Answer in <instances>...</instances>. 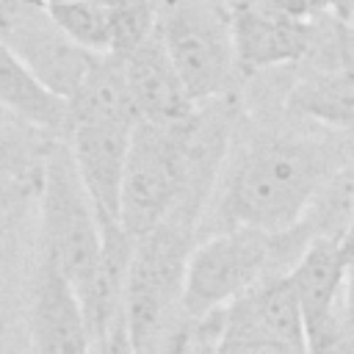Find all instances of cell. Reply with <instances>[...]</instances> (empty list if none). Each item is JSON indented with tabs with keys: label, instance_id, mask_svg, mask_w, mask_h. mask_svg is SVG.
Wrapping results in <instances>:
<instances>
[{
	"label": "cell",
	"instance_id": "28",
	"mask_svg": "<svg viewBox=\"0 0 354 354\" xmlns=\"http://www.w3.org/2000/svg\"><path fill=\"white\" fill-rule=\"evenodd\" d=\"M108 11H113V8H124V6H133V3H138V0H100Z\"/></svg>",
	"mask_w": 354,
	"mask_h": 354
},
{
	"label": "cell",
	"instance_id": "3",
	"mask_svg": "<svg viewBox=\"0 0 354 354\" xmlns=\"http://www.w3.org/2000/svg\"><path fill=\"white\" fill-rule=\"evenodd\" d=\"M199 224L202 218L196 213L171 207L160 224L133 238L124 315L138 354H144L183 310L185 268L199 241Z\"/></svg>",
	"mask_w": 354,
	"mask_h": 354
},
{
	"label": "cell",
	"instance_id": "16",
	"mask_svg": "<svg viewBox=\"0 0 354 354\" xmlns=\"http://www.w3.org/2000/svg\"><path fill=\"white\" fill-rule=\"evenodd\" d=\"M0 105L28 130L44 138H66L69 102L53 94L19 58L0 41Z\"/></svg>",
	"mask_w": 354,
	"mask_h": 354
},
{
	"label": "cell",
	"instance_id": "5",
	"mask_svg": "<svg viewBox=\"0 0 354 354\" xmlns=\"http://www.w3.org/2000/svg\"><path fill=\"white\" fill-rule=\"evenodd\" d=\"M39 252L50 254L77 290L97 266L102 227L64 138H50L39 169Z\"/></svg>",
	"mask_w": 354,
	"mask_h": 354
},
{
	"label": "cell",
	"instance_id": "2",
	"mask_svg": "<svg viewBox=\"0 0 354 354\" xmlns=\"http://www.w3.org/2000/svg\"><path fill=\"white\" fill-rule=\"evenodd\" d=\"M310 241L301 224L279 232L230 227L199 238L185 268L183 310L191 315L224 310L257 282L288 274Z\"/></svg>",
	"mask_w": 354,
	"mask_h": 354
},
{
	"label": "cell",
	"instance_id": "23",
	"mask_svg": "<svg viewBox=\"0 0 354 354\" xmlns=\"http://www.w3.org/2000/svg\"><path fill=\"white\" fill-rule=\"evenodd\" d=\"M271 6H277L279 11H285L288 17H296V19H321L326 14H332L335 8V0H268Z\"/></svg>",
	"mask_w": 354,
	"mask_h": 354
},
{
	"label": "cell",
	"instance_id": "6",
	"mask_svg": "<svg viewBox=\"0 0 354 354\" xmlns=\"http://www.w3.org/2000/svg\"><path fill=\"white\" fill-rule=\"evenodd\" d=\"M185 185L180 124L160 127L138 122L133 127L122 174L119 224L130 238L149 232L177 205Z\"/></svg>",
	"mask_w": 354,
	"mask_h": 354
},
{
	"label": "cell",
	"instance_id": "25",
	"mask_svg": "<svg viewBox=\"0 0 354 354\" xmlns=\"http://www.w3.org/2000/svg\"><path fill=\"white\" fill-rule=\"evenodd\" d=\"M340 58H343V66L354 75V25L351 22H340Z\"/></svg>",
	"mask_w": 354,
	"mask_h": 354
},
{
	"label": "cell",
	"instance_id": "1",
	"mask_svg": "<svg viewBox=\"0 0 354 354\" xmlns=\"http://www.w3.org/2000/svg\"><path fill=\"white\" fill-rule=\"evenodd\" d=\"M354 155V133H335L285 111H241L199 238L257 227L268 232L301 221L318 185Z\"/></svg>",
	"mask_w": 354,
	"mask_h": 354
},
{
	"label": "cell",
	"instance_id": "18",
	"mask_svg": "<svg viewBox=\"0 0 354 354\" xmlns=\"http://www.w3.org/2000/svg\"><path fill=\"white\" fill-rule=\"evenodd\" d=\"M307 235L340 241L354 224V155L346 158L315 191L307 213L299 221Z\"/></svg>",
	"mask_w": 354,
	"mask_h": 354
},
{
	"label": "cell",
	"instance_id": "15",
	"mask_svg": "<svg viewBox=\"0 0 354 354\" xmlns=\"http://www.w3.org/2000/svg\"><path fill=\"white\" fill-rule=\"evenodd\" d=\"M100 227H102V246L97 266L91 268L88 279L75 290L91 340L100 337L124 313V290H127V274L133 257V238L122 230L119 221H100Z\"/></svg>",
	"mask_w": 354,
	"mask_h": 354
},
{
	"label": "cell",
	"instance_id": "11",
	"mask_svg": "<svg viewBox=\"0 0 354 354\" xmlns=\"http://www.w3.org/2000/svg\"><path fill=\"white\" fill-rule=\"evenodd\" d=\"M133 127L136 124L83 122L72 124L64 138L100 221H119L122 174L127 163Z\"/></svg>",
	"mask_w": 354,
	"mask_h": 354
},
{
	"label": "cell",
	"instance_id": "22",
	"mask_svg": "<svg viewBox=\"0 0 354 354\" xmlns=\"http://www.w3.org/2000/svg\"><path fill=\"white\" fill-rule=\"evenodd\" d=\"M218 354H307V348L277 343V340H232V337H224Z\"/></svg>",
	"mask_w": 354,
	"mask_h": 354
},
{
	"label": "cell",
	"instance_id": "26",
	"mask_svg": "<svg viewBox=\"0 0 354 354\" xmlns=\"http://www.w3.org/2000/svg\"><path fill=\"white\" fill-rule=\"evenodd\" d=\"M315 354H354V335H343V337H337L335 343L318 348Z\"/></svg>",
	"mask_w": 354,
	"mask_h": 354
},
{
	"label": "cell",
	"instance_id": "8",
	"mask_svg": "<svg viewBox=\"0 0 354 354\" xmlns=\"http://www.w3.org/2000/svg\"><path fill=\"white\" fill-rule=\"evenodd\" d=\"M3 44L17 53V58L58 97L69 102V97L83 83L88 66L94 64V53L75 44L53 19L44 0L28 6L17 22L3 36Z\"/></svg>",
	"mask_w": 354,
	"mask_h": 354
},
{
	"label": "cell",
	"instance_id": "13",
	"mask_svg": "<svg viewBox=\"0 0 354 354\" xmlns=\"http://www.w3.org/2000/svg\"><path fill=\"white\" fill-rule=\"evenodd\" d=\"M224 337L232 340H277L307 348L304 318L296 290L282 277H268L227 304Z\"/></svg>",
	"mask_w": 354,
	"mask_h": 354
},
{
	"label": "cell",
	"instance_id": "17",
	"mask_svg": "<svg viewBox=\"0 0 354 354\" xmlns=\"http://www.w3.org/2000/svg\"><path fill=\"white\" fill-rule=\"evenodd\" d=\"M83 122L138 124L124 64L113 53L97 55L77 91L69 97V127Z\"/></svg>",
	"mask_w": 354,
	"mask_h": 354
},
{
	"label": "cell",
	"instance_id": "7",
	"mask_svg": "<svg viewBox=\"0 0 354 354\" xmlns=\"http://www.w3.org/2000/svg\"><path fill=\"white\" fill-rule=\"evenodd\" d=\"M241 77L301 64L315 36V19H296L268 0H227Z\"/></svg>",
	"mask_w": 354,
	"mask_h": 354
},
{
	"label": "cell",
	"instance_id": "19",
	"mask_svg": "<svg viewBox=\"0 0 354 354\" xmlns=\"http://www.w3.org/2000/svg\"><path fill=\"white\" fill-rule=\"evenodd\" d=\"M47 8L75 44L94 55L111 53V14L100 0H64Z\"/></svg>",
	"mask_w": 354,
	"mask_h": 354
},
{
	"label": "cell",
	"instance_id": "9",
	"mask_svg": "<svg viewBox=\"0 0 354 354\" xmlns=\"http://www.w3.org/2000/svg\"><path fill=\"white\" fill-rule=\"evenodd\" d=\"M346 277V254L343 243L332 238H315L288 271V279L296 290L304 335H307V354L335 343L337 337L348 335L340 321V293Z\"/></svg>",
	"mask_w": 354,
	"mask_h": 354
},
{
	"label": "cell",
	"instance_id": "4",
	"mask_svg": "<svg viewBox=\"0 0 354 354\" xmlns=\"http://www.w3.org/2000/svg\"><path fill=\"white\" fill-rule=\"evenodd\" d=\"M158 36L191 100L210 102L241 91L227 0H155Z\"/></svg>",
	"mask_w": 354,
	"mask_h": 354
},
{
	"label": "cell",
	"instance_id": "14",
	"mask_svg": "<svg viewBox=\"0 0 354 354\" xmlns=\"http://www.w3.org/2000/svg\"><path fill=\"white\" fill-rule=\"evenodd\" d=\"M285 113L335 133H354V75L343 61H301L290 66Z\"/></svg>",
	"mask_w": 354,
	"mask_h": 354
},
{
	"label": "cell",
	"instance_id": "27",
	"mask_svg": "<svg viewBox=\"0 0 354 354\" xmlns=\"http://www.w3.org/2000/svg\"><path fill=\"white\" fill-rule=\"evenodd\" d=\"M332 14L337 19H343V22H351V17H354V0H335Z\"/></svg>",
	"mask_w": 354,
	"mask_h": 354
},
{
	"label": "cell",
	"instance_id": "21",
	"mask_svg": "<svg viewBox=\"0 0 354 354\" xmlns=\"http://www.w3.org/2000/svg\"><path fill=\"white\" fill-rule=\"evenodd\" d=\"M91 354H138L124 313H122L100 337L91 340Z\"/></svg>",
	"mask_w": 354,
	"mask_h": 354
},
{
	"label": "cell",
	"instance_id": "12",
	"mask_svg": "<svg viewBox=\"0 0 354 354\" xmlns=\"http://www.w3.org/2000/svg\"><path fill=\"white\" fill-rule=\"evenodd\" d=\"M122 64H124V75H127V86L133 94L138 122L174 127V124H183L196 111V102L191 100L183 77L177 75L158 36V28L141 47L124 55Z\"/></svg>",
	"mask_w": 354,
	"mask_h": 354
},
{
	"label": "cell",
	"instance_id": "20",
	"mask_svg": "<svg viewBox=\"0 0 354 354\" xmlns=\"http://www.w3.org/2000/svg\"><path fill=\"white\" fill-rule=\"evenodd\" d=\"M47 141L50 138H39L30 144L28 138L14 136L8 127H0V169H6L17 183H30L36 188Z\"/></svg>",
	"mask_w": 354,
	"mask_h": 354
},
{
	"label": "cell",
	"instance_id": "29",
	"mask_svg": "<svg viewBox=\"0 0 354 354\" xmlns=\"http://www.w3.org/2000/svg\"><path fill=\"white\" fill-rule=\"evenodd\" d=\"M44 3H47V6H53V3H64V0H44Z\"/></svg>",
	"mask_w": 354,
	"mask_h": 354
},
{
	"label": "cell",
	"instance_id": "10",
	"mask_svg": "<svg viewBox=\"0 0 354 354\" xmlns=\"http://www.w3.org/2000/svg\"><path fill=\"white\" fill-rule=\"evenodd\" d=\"M28 329L33 354H91V335L80 299L55 260L44 252H39L33 268Z\"/></svg>",
	"mask_w": 354,
	"mask_h": 354
},
{
	"label": "cell",
	"instance_id": "24",
	"mask_svg": "<svg viewBox=\"0 0 354 354\" xmlns=\"http://www.w3.org/2000/svg\"><path fill=\"white\" fill-rule=\"evenodd\" d=\"M346 254V277L340 293V321L348 335H354V249H343Z\"/></svg>",
	"mask_w": 354,
	"mask_h": 354
}]
</instances>
